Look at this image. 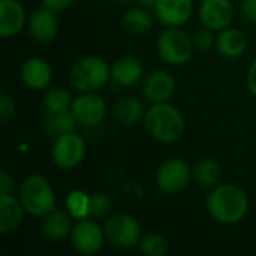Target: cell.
Masks as SVG:
<instances>
[{
  "label": "cell",
  "instance_id": "obj_1",
  "mask_svg": "<svg viewBox=\"0 0 256 256\" xmlns=\"http://www.w3.org/2000/svg\"><path fill=\"white\" fill-rule=\"evenodd\" d=\"M206 206L210 216L222 225H236L248 213L249 200L243 189L236 184H219L210 189Z\"/></svg>",
  "mask_w": 256,
  "mask_h": 256
},
{
  "label": "cell",
  "instance_id": "obj_2",
  "mask_svg": "<svg viewBox=\"0 0 256 256\" xmlns=\"http://www.w3.org/2000/svg\"><path fill=\"white\" fill-rule=\"evenodd\" d=\"M144 126L154 141L171 144L183 135L184 117L178 108L168 102L153 104L144 116Z\"/></svg>",
  "mask_w": 256,
  "mask_h": 256
},
{
  "label": "cell",
  "instance_id": "obj_3",
  "mask_svg": "<svg viewBox=\"0 0 256 256\" xmlns=\"http://www.w3.org/2000/svg\"><path fill=\"white\" fill-rule=\"evenodd\" d=\"M18 198L24 210L36 218H45L57 208V200L50 182L38 174L28 176L22 182Z\"/></svg>",
  "mask_w": 256,
  "mask_h": 256
},
{
  "label": "cell",
  "instance_id": "obj_4",
  "mask_svg": "<svg viewBox=\"0 0 256 256\" xmlns=\"http://www.w3.org/2000/svg\"><path fill=\"white\" fill-rule=\"evenodd\" d=\"M111 76V68L108 63L96 56H87L78 60L69 74L70 84L78 92H96L102 88Z\"/></svg>",
  "mask_w": 256,
  "mask_h": 256
},
{
  "label": "cell",
  "instance_id": "obj_5",
  "mask_svg": "<svg viewBox=\"0 0 256 256\" xmlns=\"http://www.w3.org/2000/svg\"><path fill=\"white\" fill-rule=\"evenodd\" d=\"M194 40L190 36L177 28L170 27L164 30L158 39V52L168 64H184L190 60L194 52Z\"/></svg>",
  "mask_w": 256,
  "mask_h": 256
},
{
  "label": "cell",
  "instance_id": "obj_6",
  "mask_svg": "<svg viewBox=\"0 0 256 256\" xmlns=\"http://www.w3.org/2000/svg\"><path fill=\"white\" fill-rule=\"evenodd\" d=\"M105 238L116 248L130 249L140 244L142 238V230L140 222L129 214L110 216L104 224Z\"/></svg>",
  "mask_w": 256,
  "mask_h": 256
},
{
  "label": "cell",
  "instance_id": "obj_7",
  "mask_svg": "<svg viewBox=\"0 0 256 256\" xmlns=\"http://www.w3.org/2000/svg\"><path fill=\"white\" fill-rule=\"evenodd\" d=\"M86 156V142L75 134L69 132L54 140L51 147V159L56 166L62 170H72L78 166Z\"/></svg>",
  "mask_w": 256,
  "mask_h": 256
},
{
  "label": "cell",
  "instance_id": "obj_8",
  "mask_svg": "<svg viewBox=\"0 0 256 256\" xmlns=\"http://www.w3.org/2000/svg\"><path fill=\"white\" fill-rule=\"evenodd\" d=\"M105 240L104 226L88 218L78 220L70 232L72 246L81 255H94L100 252Z\"/></svg>",
  "mask_w": 256,
  "mask_h": 256
},
{
  "label": "cell",
  "instance_id": "obj_9",
  "mask_svg": "<svg viewBox=\"0 0 256 256\" xmlns=\"http://www.w3.org/2000/svg\"><path fill=\"white\" fill-rule=\"evenodd\" d=\"M70 111L78 124L93 128L104 122L106 116V104L94 92H86L72 100Z\"/></svg>",
  "mask_w": 256,
  "mask_h": 256
},
{
  "label": "cell",
  "instance_id": "obj_10",
  "mask_svg": "<svg viewBox=\"0 0 256 256\" xmlns=\"http://www.w3.org/2000/svg\"><path fill=\"white\" fill-rule=\"evenodd\" d=\"M190 168L182 159L164 162L156 172V184L165 194H178L190 182Z\"/></svg>",
  "mask_w": 256,
  "mask_h": 256
},
{
  "label": "cell",
  "instance_id": "obj_11",
  "mask_svg": "<svg viewBox=\"0 0 256 256\" xmlns=\"http://www.w3.org/2000/svg\"><path fill=\"white\" fill-rule=\"evenodd\" d=\"M234 16V8L230 0H202L200 4V20L202 26L222 32L226 28Z\"/></svg>",
  "mask_w": 256,
  "mask_h": 256
},
{
  "label": "cell",
  "instance_id": "obj_12",
  "mask_svg": "<svg viewBox=\"0 0 256 256\" xmlns=\"http://www.w3.org/2000/svg\"><path fill=\"white\" fill-rule=\"evenodd\" d=\"M158 20L166 27H180L189 21L194 10L192 0H158L154 4Z\"/></svg>",
  "mask_w": 256,
  "mask_h": 256
},
{
  "label": "cell",
  "instance_id": "obj_13",
  "mask_svg": "<svg viewBox=\"0 0 256 256\" xmlns=\"http://www.w3.org/2000/svg\"><path fill=\"white\" fill-rule=\"evenodd\" d=\"M20 78L22 84L30 90H44L52 80V70L48 62L39 57L26 60L20 69Z\"/></svg>",
  "mask_w": 256,
  "mask_h": 256
},
{
  "label": "cell",
  "instance_id": "obj_14",
  "mask_svg": "<svg viewBox=\"0 0 256 256\" xmlns=\"http://www.w3.org/2000/svg\"><path fill=\"white\" fill-rule=\"evenodd\" d=\"M58 22L56 12L42 8L32 12L28 18V32L32 38L39 44H50L57 36Z\"/></svg>",
  "mask_w": 256,
  "mask_h": 256
},
{
  "label": "cell",
  "instance_id": "obj_15",
  "mask_svg": "<svg viewBox=\"0 0 256 256\" xmlns=\"http://www.w3.org/2000/svg\"><path fill=\"white\" fill-rule=\"evenodd\" d=\"M144 96L152 104H160L171 99L176 92V80L165 70L152 72L144 81Z\"/></svg>",
  "mask_w": 256,
  "mask_h": 256
},
{
  "label": "cell",
  "instance_id": "obj_16",
  "mask_svg": "<svg viewBox=\"0 0 256 256\" xmlns=\"http://www.w3.org/2000/svg\"><path fill=\"white\" fill-rule=\"evenodd\" d=\"M26 22V10L18 0L0 2V36L12 38L18 34Z\"/></svg>",
  "mask_w": 256,
  "mask_h": 256
},
{
  "label": "cell",
  "instance_id": "obj_17",
  "mask_svg": "<svg viewBox=\"0 0 256 256\" xmlns=\"http://www.w3.org/2000/svg\"><path fill=\"white\" fill-rule=\"evenodd\" d=\"M24 212L20 198H15L10 194L0 195V234L6 236L15 231L22 222Z\"/></svg>",
  "mask_w": 256,
  "mask_h": 256
},
{
  "label": "cell",
  "instance_id": "obj_18",
  "mask_svg": "<svg viewBox=\"0 0 256 256\" xmlns=\"http://www.w3.org/2000/svg\"><path fill=\"white\" fill-rule=\"evenodd\" d=\"M144 68L136 57L124 56L114 62L111 68V76L116 82L124 87H132L138 84L142 78Z\"/></svg>",
  "mask_w": 256,
  "mask_h": 256
},
{
  "label": "cell",
  "instance_id": "obj_19",
  "mask_svg": "<svg viewBox=\"0 0 256 256\" xmlns=\"http://www.w3.org/2000/svg\"><path fill=\"white\" fill-rule=\"evenodd\" d=\"M72 216L69 212L64 210H54L50 214L44 218L42 224V232L46 238L52 242H60L64 240L66 237L70 236L72 232Z\"/></svg>",
  "mask_w": 256,
  "mask_h": 256
},
{
  "label": "cell",
  "instance_id": "obj_20",
  "mask_svg": "<svg viewBox=\"0 0 256 256\" xmlns=\"http://www.w3.org/2000/svg\"><path fill=\"white\" fill-rule=\"evenodd\" d=\"M216 46L220 56L226 58H237L244 54L248 48V39L243 32L237 28H224L216 39Z\"/></svg>",
  "mask_w": 256,
  "mask_h": 256
},
{
  "label": "cell",
  "instance_id": "obj_21",
  "mask_svg": "<svg viewBox=\"0 0 256 256\" xmlns=\"http://www.w3.org/2000/svg\"><path fill=\"white\" fill-rule=\"evenodd\" d=\"M76 120L70 110L60 111V112H45L42 120L44 132L52 138L62 136L64 134L74 132L76 128Z\"/></svg>",
  "mask_w": 256,
  "mask_h": 256
},
{
  "label": "cell",
  "instance_id": "obj_22",
  "mask_svg": "<svg viewBox=\"0 0 256 256\" xmlns=\"http://www.w3.org/2000/svg\"><path fill=\"white\" fill-rule=\"evenodd\" d=\"M112 114L118 123L124 126H132V124H136L144 117V105L138 98L126 96V98H122L114 105Z\"/></svg>",
  "mask_w": 256,
  "mask_h": 256
},
{
  "label": "cell",
  "instance_id": "obj_23",
  "mask_svg": "<svg viewBox=\"0 0 256 256\" xmlns=\"http://www.w3.org/2000/svg\"><path fill=\"white\" fill-rule=\"evenodd\" d=\"M122 24L124 30L130 34H142L152 30L153 18L148 10L142 8H130L122 18Z\"/></svg>",
  "mask_w": 256,
  "mask_h": 256
},
{
  "label": "cell",
  "instance_id": "obj_24",
  "mask_svg": "<svg viewBox=\"0 0 256 256\" xmlns=\"http://www.w3.org/2000/svg\"><path fill=\"white\" fill-rule=\"evenodd\" d=\"M194 178L200 188L213 189L220 178V168L216 164V160L210 158H204L196 164L194 170Z\"/></svg>",
  "mask_w": 256,
  "mask_h": 256
},
{
  "label": "cell",
  "instance_id": "obj_25",
  "mask_svg": "<svg viewBox=\"0 0 256 256\" xmlns=\"http://www.w3.org/2000/svg\"><path fill=\"white\" fill-rule=\"evenodd\" d=\"M66 208L76 220L90 218V195L82 190H72L66 198Z\"/></svg>",
  "mask_w": 256,
  "mask_h": 256
},
{
  "label": "cell",
  "instance_id": "obj_26",
  "mask_svg": "<svg viewBox=\"0 0 256 256\" xmlns=\"http://www.w3.org/2000/svg\"><path fill=\"white\" fill-rule=\"evenodd\" d=\"M138 246H140L141 254L147 256H164L166 255L170 250L168 238L162 234H158V232L142 236Z\"/></svg>",
  "mask_w": 256,
  "mask_h": 256
},
{
  "label": "cell",
  "instance_id": "obj_27",
  "mask_svg": "<svg viewBox=\"0 0 256 256\" xmlns=\"http://www.w3.org/2000/svg\"><path fill=\"white\" fill-rule=\"evenodd\" d=\"M42 104H44L45 112H60V111L70 110L72 98L63 88H51L45 93Z\"/></svg>",
  "mask_w": 256,
  "mask_h": 256
},
{
  "label": "cell",
  "instance_id": "obj_28",
  "mask_svg": "<svg viewBox=\"0 0 256 256\" xmlns=\"http://www.w3.org/2000/svg\"><path fill=\"white\" fill-rule=\"evenodd\" d=\"M112 201L108 194L96 192L90 195V218L93 219H104L111 212Z\"/></svg>",
  "mask_w": 256,
  "mask_h": 256
},
{
  "label": "cell",
  "instance_id": "obj_29",
  "mask_svg": "<svg viewBox=\"0 0 256 256\" xmlns=\"http://www.w3.org/2000/svg\"><path fill=\"white\" fill-rule=\"evenodd\" d=\"M213 32L214 30H212V28H208V27H206V26H202L200 30H196L195 32V34H194V45L198 48V50H201V51H207V50H210L212 46H213V44H214V34H213Z\"/></svg>",
  "mask_w": 256,
  "mask_h": 256
},
{
  "label": "cell",
  "instance_id": "obj_30",
  "mask_svg": "<svg viewBox=\"0 0 256 256\" xmlns=\"http://www.w3.org/2000/svg\"><path fill=\"white\" fill-rule=\"evenodd\" d=\"M15 112H16V106H15L14 99L8 93L2 92L0 93V122H2V124H6L8 122H10L15 117Z\"/></svg>",
  "mask_w": 256,
  "mask_h": 256
},
{
  "label": "cell",
  "instance_id": "obj_31",
  "mask_svg": "<svg viewBox=\"0 0 256 256\" xmlns=\"http://www.w3.org/2000/svg\"><path fill=\"white\" fill-rule=\"evenodd\" d=\"M75 0H42V6L52 10V12H62L68 9Z\"/></svg>",
  "mask_w": 256,
  "mask_h": 256
},
{
  "label": "cell",
  "instance_id": "obj_32",
  "mask_svg": "<svg viewBox=\"0 0 256 256\" xmlns=\"http://www.w3.org/2000/svg\"><path fill=\"white\" fill-rule=\"evenodd\" d=\"M14 189V178L8 171H2L0 174V195L10 194Z\"/></svg>",
  "mask_w": 256,
  "mask_h": 256
},
{
  "label": "cell",
  "instance_id": "obj_33",
  "mask_svg": "<svg viewBox=\"0 0 256 256\" xmlns=\"http://www.w3.org/2000/svg\"><path fill=\"white\" fill-rule=\"evenodd\" d=\"M242 12L246 20L256 22V0H243Z\"/></svg>",
  "mask_w": 256,
  "mask_h": 256
},
{
  "label": "cell",
  "instance_id": "obj_34",
  "mask_svg": "<svg viewBox=\"0 0 256 256\" xmlns=\"http://www.w3.org/2000/svg\"><path fill=\"white\" fill-rule=\"evenodd\" d=\"M246 81H248V88H249V92L256 98V58L254 60V63L250 64L249 70H248V78H246Z\"/></svg>",
  "mask_w": 256,
  "mask_h": 256
},
{
  "label": "cell",
  "instance_id": "obj_35",
  "mask_svg": "<svg viewBox=\"0 0 256 256\" xmlns=\"http://www.w3.org/2000/svg\"><path fill=\"white\" fill-rule=\"evenodd\" d=\"M140 2H141V4L144 8H154V4H156L158 0H140Z\"/></svg>",
  "mask_w": 256,
  "mask_h": 256
},
{
  "label": "cell",
  "instance_id": "obj_36",
  "mask_svg": "<svg viewBox=\"0 0 256 256\" xmlns=\"http://www.w3.org/2000/svg\"><path fill=\"white\" fill-rule=\"evenodd\" d=\"M114 2H123L124 3V2H130V0H114Z\"/></svg>",
  "mask_w": 256,
  "mask_h": 256
}]
</instances>
